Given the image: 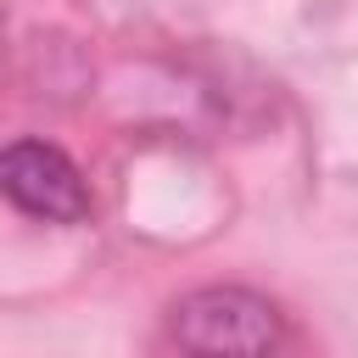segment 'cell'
<instances>
[{"mask_svg": "<svg viewBox=\"0 0 358 358\" xmlns=\"http://www.w3.org/2000/svg\"><path fill=\"white\" fill-rule=\"evenodd\" d=\"M168 336L185 352H268L285 341V313L246 285H201L173 302Z\"/></svg>", "mask_w": 358, "mask_h": 358, "instance_id": "obj_1", "label": "cell"}, {"mask_svg": "<svg viewBox=\"0 0 358 358\" xmlns=\"http://www.w3.org/2000/svg\"><path fill=\"white\" fill-rule=\"evenodd\" d=\"M0 196L45 224H78L90 213V190L84 173L73 168L67 151L45 145V140H11L0 145Z\"/></svg>", "mask_w": 358, "mask_h": 358, "instance_id": "obj_2", "label": "cell"}]
</instances>
